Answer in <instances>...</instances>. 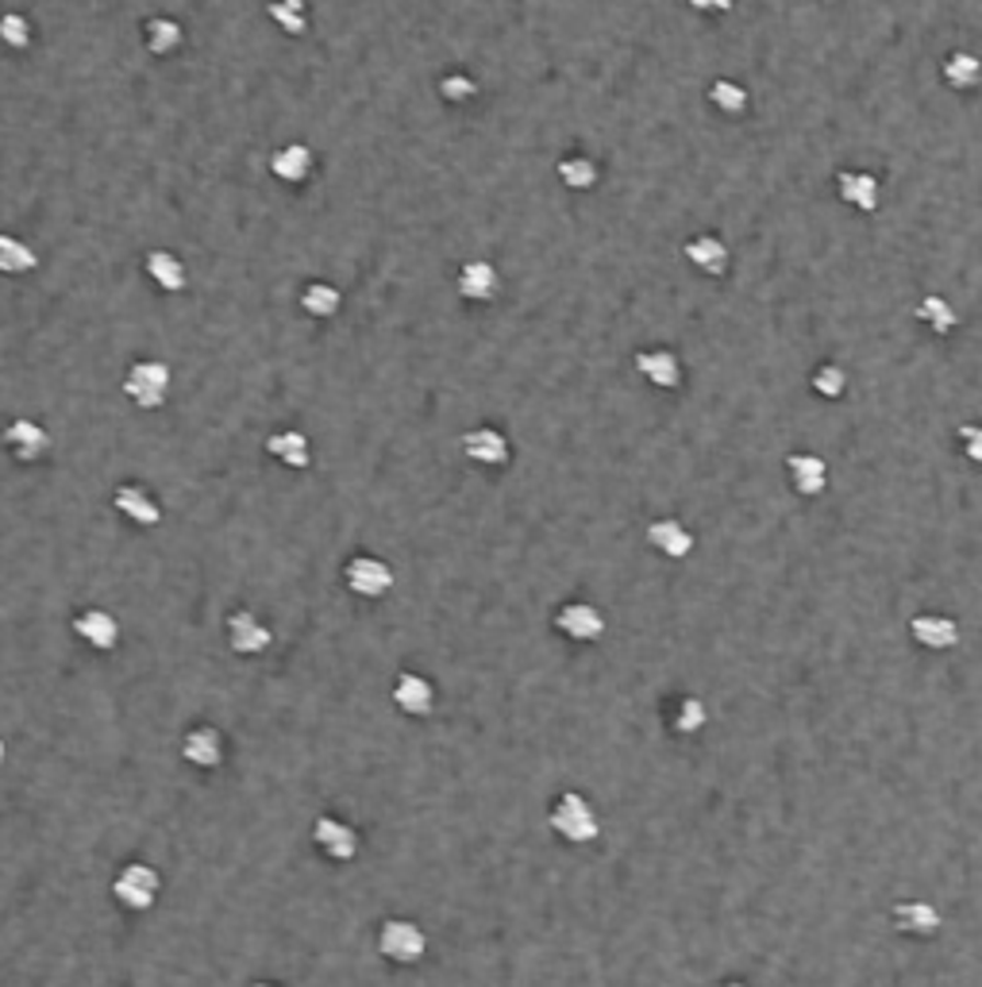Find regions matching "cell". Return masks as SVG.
Returning <instances> with one entry per match:
<instances>
[{
  "mask_svg": "<svg viewBox=\"0 0 982 987\" xmlns=\"http://www.w3.org/2000/svg\"><path fill=\"white\" fill-rule=\"evenodd\" d=\"M548 821L566 845H589V841H598V833H601L598 814H594L589 798L578 795V790H563V795L551 803Z\"/></svg>",
  "mask_w": 982,
  "mask_h": 987,
  "instance_id": "cell-1",
  "label": "cell"
},
{
  "mask_svg": "<svg viewBox=\"0 0 982 987\" xmlns=\"http://www.w3.org/2000/svg\"><path fill=\"white\" fill-rule=\"evenodd\" d=\"M377 953L393 964H420L428 953V938L413 918H385L377 926Z\"/></svg>",
  "mask_w": 982,
  "mask_h": 987,
  "instance_id": "cell-2",
  "label": "cell"
},
{
  "mask_svg": "<svg viewBox=\"0 0 982 987\" xmlns=\"http://www.w3.org/2000/svg\"><path fill=\"white\" fill-rule=\"evenodd\" d=\"M158 891H162V876L139 861L124 864L112 879V895L124 910H150L158 902Z\"/></svg>",
  "mask_w": 982,
  "mask_h": 987,
  "instance_id": "cell-3",
  "label": "cell"
},
{
  "mask_svg": "<svg viewBox=\"0 0 982 987\" xmlns=\"http://www.w3.org/2000/svg\"><path fill=\"white\" fill-rule=\"evenodd\" d=\"M124 394L132 397L139 410H158V405H166V397H170V367H166L162 359H139V363H132V371H127V379H124Z\"/></svg>",
  "mask_w": 982,
  "mask_h": 987,
  "instance_id": "cell-4",
  "label": "cell"
},
{
  "mask_svg": "<svg viewBox=\"0 0 982 987\" xmlns=\"http://www.w3.org/2000/svg\"><path fill=\"white\" fill-rule=\"evenodd\" d=\"M313 845H316V853H324L331 864H351L362 849V838L351 821L324 814V818L313 821Z\"/></svg>",
  "mask_w": 982,
  "mask_h": 987,
  "instance_id": "cell-5",
  "label": "cell"
},
{
  "mask_svg": "<svg viewBox=\"0 0 982 987\" xmlns=\"http://www.w3.org/2000/svg\"><path fill=\"white\" fill-rule=\"evenodd\" d=\"M343 583L351 594H359V598H385V594L393 591V568L385 560H377V556H351V560L343 563Z\"/></svg>",
  "mask_w": 982,
  "mask_h": 987,
  "instance_id": "cell-6",
  "label": "cell"
},
{
  "mask_svg": "<svg viewBox=\"0 0 982 987\" xmlns=\"http://www.w3.org/2000/svg\"><path fill=\"white\" fill-rule=\"evenodd\" d=\"M555 629L563 637L578 640V644H589V640H601V632H606V614L598 606H589V602H566L555 614Z\"/></svg>",
  "mask_w": 982,
  "mask_h": 987,
  "instance_id": "cell-7",
  "label": "cell"
},
{
  "mask_svg": "<svg viewBox=\"0 0 982 987\" xmlns=\"http://www.w3.org/2000/svg\"><path fill=\"white\" fill-rule=\"evenodd\" d=\"M455 290L463 301H474V305H486V301H494L497 293H501V274H497L494 262L486 259H471L459 267L455 274Z\"/></svg>",
  "mask_w": 982,
  "mask_h": 987,
  "instance_id": "cell-8",
  "label": "cell"
},
{
  "mask_svg": "<svg viewBox=\"0 0 982 987\" xmlns=\"http://www.w3.org/2000/svg\"><path fill=\"white\" fill-rule=\"evenodd\" d=\"M636 374L659 390H678L682 386V359L670 348H644L636 351Z\"/></svg>",
  "mask_w": 982,
  "mask_h": 987,
  "instance_id": "cell-9",
  "label": "cell"
},
{
  "mask_svg": "<svg viewBox=\"0 0 982 987\" xmlns=\"http://www.w3.org/2000/svg\"><path fill=\"white\" fill-rule=\"evenodd\" d=\"M393 706L409 718H428L436 710V687L417 672H402L393 680Z\"/></svg>",
  "mask_w": 982,
  "mask_h": 987,
  "instance_id": "cell-10",
  "label": "cell"
},
{
  "mask_svg": "<svg viewBox=\"0 0 982 987\" xmlns=\"http://www.w3.org/2000/svg\"><path fill=\"white\" fill-rule=\"evenodd\" d=\"M228 644H232V652H239V655H262L270 644H274V632H270L251 609H236V614L228 617Z\"/></svg>",
  "mask_w": 982,
  "mask_h": 987,
  "instance_id": "cell-11",
  "label": "cell"
},
{
  "mask_svg": "<svg viewBox=\"0 0 982 987\" xmlns=\"http://www.w3.org/2000/svg\"><path fill=\"white\" fill-rule=\"evenodd\" d=\"M181 756L185 764L201 767V772H213V767L224 764V733L213 726H196L181 737Z\"/></svg>",
  "mask_w": 982,
  "mask_h": 987,
  "instance_id": "cell-12",
  "label": "cell"
},
{
  "mask_svg": "<svg viewBox=\"0 0 982 987\" xmlns=\"http://www.w3.org/2000/svg\"><path fill=\"white\" fill-rule=\"evenodd\" d=\"M4 448H9L12 456L20 459V463H35V459L47 456L50 436H47V428H43L39 420H32V417H16L9 428H4Z\"/></svg>",
  "mask_w": 982,
  "mask_h": 987,
  "instance_id": "cell-13",
  "label": "cell"
},
{
  "mask_svg": "<svg viewBox=\"0 0 982 987\" xmlns=\"http://www.w3.org/2000/svg\"><path fill=\"white\" fill-rule=\"evenodd\" d=\"M463 456L471 459V463H482V467H505L509 463V436L497 433V428L482 425V428H471V433L463 436Z\"/></svg>",
  "mask_w": 982,
  "mask_h": 987,
  "instance_id": "cell-14",
  "label": "cell"
},
{
  "mask_svg": "<svg viewBox=\"0 0 982 987\" xmlns=\"http://www.w3.org/2000/svg\"><path fill=\"white\" fill-rule=\"evenodd\" d=\"M786 474H790V486L802 494V498H817L828 486V463L813 451H794L786 459Z\"/></svg>",
  "mask_w": 982,
  "mask_h": 987,
  "instance_id": "cell-15",
  "label": "cell"
},
{
  "mask_svg": "<svg viewBox=\"0 0 982 987\" xmlns=\"http://www.w3.org/2000/svg\"><path fill=\"white\" fill-rule=\"evenodd\" d=\"M836 193H840L844 205H851L856 213H874L879 209V178L871 170H840L836 175Z\"/></svg>",
  "mask_w": 982,
  "mask_h": 987,
  "instance_id": "cell-16",
  "label": "cell"
},
{
  "mask_svg": "<svg viewBox=\"0 0 982 987\" xmlns=\"http://www.w3.org/2000/svg\"><path fill=\"white\" fill-rule=\"evenodd\" d=\"M313 170H316V155H313V147H305V143H285V147H278L274 155H270V175L285 186L308 182Z\"/></svg>",
  "mask_w": 982,
  "mask_h": 987,
  "instance_id": "cell-17",
  "label": "cell"
},
{
  "mask_svg": "<svg viewBox=\"0 0 982 987\" xmlns=\"http://www.w3.org/2000/svg\"><path fill=\"white\" fill-rule=\"evenodd\" d=\"M74 632H78L89 648H97V652H112V648L120 644V621L109 614V609H81V614L74 617Z\"/></svg>",
  "mask_w": 982,
  "mask_h": 987,
  "instance_id": "cell-18",
  "label": "cell"
},
{
  "mask_svg": "<svg viewBox=\"0 0 982 987\" xmlns=\"http://www.w3.org/2000/svg\"><path fill=\"white\" fill-rule=\"evenodd\" d=\"M910 637L928 652H948L959 644V625L944 614H917L910 621Z\"/></svg>",
  "mask_w": 982,
  "mask_h": 987,
  "instance_id": "cell-19",
  "label": "cell"
},
{
  "mask_svg": "<svg viewBox=\"0 0 982 987\" xmlns=\"http://www.w3.org/2000/svg\"><path fill=\"white\" fill-rule=\"evenodd\" d=\"M647 545L667 560H686L693 552V532L678 517H659V521L647 525Z\"/></svg>",
  "mask_w": 982,
  "mask_h": 987,
  "instance_id": "cell-20",
  "label": "cell"
},
{
  "mask_svg": "<svg viewBox=\"0 0 982 987\" xmlns=\"http://www.w3.org/2000/svg\"><path fill=\"white\" fill-rule=\"evenodd\" d=\"M112 506H116L120 514H124L132 525H143V529H155V525L162 521V506H158V502L150 498L147 490H143V486H132V482L116 486V494H112Z\"/></svg>",
  "mask_w": 982,
  "mask_h": 987,
  "instance_id": "cell-21",
  "label": "cell"
},
{
  "mask_svg": "<svg viewBox=\"0 0 982 987\" xmlns=\"http://www.w3.org/2000/svg\"><path fill=\"white\" fill-rule=\"evenodd\" d=\"M686 259H690L693 267H698L701 274H709V278L729 274V262H732L724 239L713 236V232H698L693 239H686Z\"/></svg>",
  "mask_w": 982,
  "mask_h": 987,
  "instance_id": "cell-22",
  "label": "cell"
},
{
  "mask_svg": "<svg viewBox=\"0 0 982 987\" xmlns=\"http://www.w3.org/2000/svg\"><path fill=\"white\" fill-rule=\"evenodd\" d=\"M894 930L913 933V938H933L940 930V910L925 899H905L894 907Z\"/></svg>",
  "mask_w": 982,
  "mask_h": 987,
  "instance_id": "cell-23",
  "label": "cell"
},
{
  "mask_svg": "<svg viewBox=\"0 0 982 987\" xmlns=\"http://www.w3.org/2000/svg\"><path fill=\"white\" fill-rule=\"evenodd\" d=\"M267 451L278 459L282 467H290V471H305L308 463H313V444H308L305 433H297V428H285V433H274L267 440Z\"/></svg>",
  "mask_w": 982,
  "mask_h": 987,
  "instance_id": "cell-24",
  "label": "cell"
},
{
  "mask_svg": "<svg viewBox=\"0 0 982 987\" xmlns=\"http://www.w3.org/2000/svg\"><path fill=\"white\" fill-rule=\"evenodd\" d=\"M143 267H147L150 282H155L162 293H181V290H185V282H189L185 262H181L173 251H147Z\"/></svg>",
  "mask_w": 982,
  "mask_h": 987,
  "instance_id": "cell-25",
  "label": "cell"
},
{
  "mask_svg": "<svg viewBox=\"0 0 982 987\" xmlns=\"http://www.w3.org/2000/svg\"><path fill=\"white\" fill-rule=\"evenodd\" d=\"M181 40H185V32H181V24L170 16H150L147 24H143V43H147L150 55H173V51L181 47Z\"/></svg>",
  "mask_w": 982,
  "mask_h": 987,
  "instance_id": "cell-26",
  "label": "cell"
},
{
  "mask_svg": "<svg viewBox=\"0 0 982 987\" xmlns=\"http://www.w3.org/2000/svg\"><path fill=\"white\" fill-rule=\"evenodd\" d=\"M301 309H305L308 316H316V321H331V316L343 309V293H339L331 282H308L305 290H301Z\"/></svg>",
  "mask_w": 982,
  "mask_h": 987,
  "instance_id": "cell-27",
  "label": "cell"
},
{
  "mask_svg": "<svg viewBox=\"0 0 982 987\" xmlns=\"http://www.w3.org/2000/svg\"><path fill=\"white\" fill-rule=\"evenodd\" d=\"M35 267H39V255L12 232H0V274H32Z\"/></svg>",
  "mask_w": 982,
  "mask_h": 987,
  "instance_id": "cell-28",
  "label": "cell"
},
{
  "mask_svg": "<svg viewBox=\"0 0 982 987\" xmlns=\"http://www.w3.org/2000/svg\"><path fill=\"white\" fill-rule=\"evenodd\" d=\"M555 175H558V182H563L566 190H574V193L594 190V186H598V162L586 158V155H566V158H558Z\"/></svg>",
  "mask_w": 982,
  "mask_h": 987,
  "instance_id": "cell-29",
  "label": "cell"
},
{
  "mask_svg": "<svg viewBox=\"0 0 982 987\" xmlns=\"http://www.w3.org/2000/svg\"><path fill=\"white\" fill-rule=\"evenodd\" d=\"M267 16L274 20L278 32H285L290 40H297V35L308 32V4L305 0H270Z\"/></svg>",
  "mask_w": 982,
  "mask_h": 987,
  "instance_id": "cell-30",
  "label": "cell"
},
{
  "mask_svg": "<svg viewBox=\"0 0 982 987\" xmlns=\"http://www.w3.org/2000/svg\"><path fill=\"white\" fill-rule=\"evenodd\" d=\"M979 78H982L979 55H971V51H951L948 63H944V81H948L951 89H974Z\"/></svg>",
  "mask_w": 982,
  "mask_h": 987,
  "instance_id": "cell-31",
  "label": "cell"
},
{
  "mask_svg": "<svg viewBox=\"0 0 982 987\" xmlns=\"http://www.w3.org/2000/svg\"><path fill=\"white\" fill-rule=\"evenodd\" d=\"M917 321L928 324L936 336H948L951 328H956V309H951L948 298H940V293H925V298L917 301Z\"/></svg>",
  "mask_w": 982,
  "mask_h": 987,
  "instance_id": "cell-32",
  "label": "cell"
},
{
  "mask_svg": "<svg viewBox=\"0 0 982 987\" xmlns=\"http://www.w3.org/2000/svg\"><path fill=\"white\" fill-rule=\"evenodd\" d=\"M709 104L724 116H740V112H747V89L732 78H716L709 86Z\"/></svg>",
  "mask_w": 982,
  "mask_h": 987,
  "instance_id": "cell-33",
  "label": "cell"
},
{
  "mask_svg": "<svg viewBox=\"0 0 982 987\" xmlns=\"http://www.w3.org/2000/svg\"><path fill=\"white\" fill-rule=\"evenodd\" d=\"M440 97L448 104H471L474 97H478V81L471 78V74L463 70H451L440 78Z\"/></svg>",
  "mask_w": 982,
  "mask_h": 987,
  "instance_id": "cell-34",
  "label": "cell"
},
{
  "mask_svg": "<svg viewBox=\"0 0 982 987\" xmlns=\"http://www.w3.org/2000/svg\"><path fill=\"white\" fill-rule=\"evenodd\" d=\"M810 386L817 390L821 397H828V402H836V397L844 394V386H848V374H844L836 363H821L817 371H813Z\"/></svg>",
  "mask_w": 982,
  "mask_h": 987,
  "instance_id": "cell-35",
  "label": "cell"
},
{
  "mask_svg": "<svg viewBox=\"0 0 982 987\" xmlns=\"http://www.w3.org/2000/svg\"><path fill=\"white\" fill-rule=\"evenodd\" d=\"M706 721H709V710H706V703H701V698H682V703H678V710H675V729L678 733H701V729H706Z\"/></svg>",
  "mask_w": 982,
  "mask_h": 987,
  "instance_id": "cell-36",
  "label": "cell"
},
{
  "mask_svg": "<svg viewBox=\"0 0 982 987\" xmlns=\"http://www.w3.org/2000/svg\"><path fill=\"white\" fill-rule=\"evenodd\" d=\"M0 40L9 43L12 51H27L32 47V24L20 12H4L0 16Z\"/></svg>",
  "mask_w": 982,
  "mask_h": 987,
  "instance_id": "cell-37",
  "label": "cell"
},
{
  "mask_svg": "<svg viewBox=\"0 0 982 987\" xmlns=\"http://www.w3.org/2000/svg\"><path fill=\"white\" fill-rule=\"evenodd\" d=\"M693 12H701V16H724V12H732V4L736 0H686Z\"/></svg>",
  "mask_w": 982,
  "mask_h": 987,
  "instance_id": "cell-38",
  "label": "cell"
},
{
  "mask_svg": "<svg viewBox=\"0 0 982 987\" xmlns=\"http://www.w3.org/2000/svg\"><path fill=\"white\" fill-rule=\"evenodd\" d=\"M959 440H967V456L971 459H982V433L974 425H963L959 428Z\"/></svg>",
  "mask_w": 982,
  "mask_h": 987,
  "instance_id": "cell-39",
  "label": "cell"
},
{
  "mask_svg": "<svg viewBox=\"0 0 982 987\" xmlns=\"http://www.w3.org/2000/svg\"><path fill=\"white\" fill-rule=\"evenodd\" d=\"M4 756H9V744L0 741V767H4Z\"/></svg>",
  "mask_w": 982,
  "mask_h": 987,
  "instance_id": "cell-40",
  "label": "cell"
},
{
  "mask_svg": "<svg viewBox=\"0 0 982 987\" xmlns=\"http://www.w3.org/2000/svg\"><path fill=\"white\" fill-rule=\"evenodd\" d=\"M724 987H752V984H744V979H729Z\"/></svg>",
  "mask_w": 982,
  "mask_h": 987,
  "instance_id": "cell-41",
  "label": "cell"
},
{
  "mask_svg": "<svg viewBox=\"0 0 982 987\" xmlns=\"http://www.w3.org/2000/svg\"><path fill=\"white\" fill-rule=\"evenodd\" d=\"M255 987H282V984H255Z\"/></svg>",
  "mask_w": 982,
  "mask_h": 987,
  "instance_id": "cell-42",
  "label": "cell"
}]
</instances>
